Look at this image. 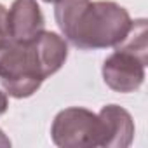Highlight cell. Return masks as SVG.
Returning <instances> with one entry per match:
<instances>
[{"label": "cell", "mask_w": 148, "mask_h": 148, "mask_svg": "<svg viewBox=\"0 0 148 148\" xmlns=\"http://www.w3.org/2000/svg\"><path fill=\"white\" fill-rule=\"evenodd\" d=\"M54 18L63 38L80 51L115 47L132 23L127 9L112 0H54Z\"/></svg>", "instance_id": "1"}, {"label": "cell", "mask_w": 148, "mask_h": 148, "mask_svg": "<svg viewBox=\"0 0 148 148\" xmlns=\"http://www.w3.org/2000/svg\"><path fill=\"white\" fill-rule=\"evenodd\" d=\"M45 79L33 38L28 42L12 38L0 42V84L5 94L18 99L30 98Z\"/></svg>", "instance_id": "2"}, {"label": "cell", "mask_w": 148, "mask_h": 148, "mask_svg": "<svg viewBox=\"0 0 148 148\" xmlns=\"http://www.w3.org/2000/svg\"><path fill=\"white\" fill-rule=\"evenodd\" d=\"M51 139L61 148L103 146V122L98 113L87 108L70 106L54 117L51 125Z\"/></svg>", "instance_id": "3"}, {"label": "cell", "mask_w": 148, "mask_h": 148, "mask_svg": "<svg viewBox=\"0 0 148 148\" xmlns=\"http://www.w3.org/2000/svg\"><path fill=\"white\" fill-rule=\"evenodd\" d=\"M145 68H146V61L139 59L132 52L115 49L105 59L101 73H103L105 84L112 91L129 94L138 91L143 86L146 77Z\"/></svg>", "instance_id": "4"}, {"label": "cell", "mask_w": 148, "mask_h": 148, "mask_svg": "<svg viewBox=\"0 0 148 148\" xmlns=\"http://www.w3.org/2000/svg\"><path fill=\"white\" fill-rule=\"evenodd\" d=\"M45 30V19L37 0H14L7 9L9 38L28 42Z\"/></svg>", "instance_id": "5"}, {"label": "cell", "mask_w": 148, "mask_h": 148, "mask_svg": "<svg viewBox=\"0 0 148 148\" xmlns=\"http://www.w3.org/2000/svg\"><path fill=\"white\" fill-rule=\"evenodd\" d=\"M105 141L103 148H127L134 139V120L127 110L119 105H105L99 110Z\"/></svg>", "instance_id": "6"}, {"label": "cell", "mask_w": 148, "mask_h": 148, "mask_svg": "<svg viewBox=\"0 0 148 148\" xmlns=\"http://www.w3.org/2000/svg\"><path fill=\"white\" fill-rule=\"evenodd\" d=\"M146 33H148V23L146 19H136L131 23L125 37L113 47V49H122L127 52H132L139 59L146 61L148 58V42H146Z\"/></svg>", "instance_id": "7"}, {"label": "cell", "mask_w": 148, "mask_h": 148, "mask_svg": "<svg viewBox=\"0 0 148 148\" xmlns=\"http://www.w3.org/2000/svg\"><path fill=\"white\" fill-rule=\"evenodd\" d=\"M5 38H9V33H7V7H4L0 4V42H4Z\"/></svg>", "instance_id": "8"}, {"label": "cell", "mask_w": 148, "mask_h": 148, "mask_svg": "<svg viewBox=\"0 0 148 148\" xmlns=\"http://www.w3.org/2000/svg\"><path fill=\"white\" fill-rule=\"evenodd\" d=\"M9 108V99H7V94L4 91H0V115H4Z\"/></svg>", "instance_id": "9"}, {"label": "cell", "mask_w": 148, "mask_h": 148, "mask_svg": "<svg viewBox=\"0 0 148 148\" xmlns=\"http://www.w3.org/2000/svg\"><path fill=\"white\" fill-rule=\"evenodd\" d=\"M0 146H11V139L5 136V132L0 129Z\"/></svg>", "instance_id": "10"}, {"label": "cell", "mask_w": 148, "mask_h": 148, "mask_svg": "<svg viewBox=\"0 0 148 148\" xmlns=\"http://www.w3.org/2000/svg\"><path fill=\"white\" fill-rule=\"evenodd\" d=\"M44 2H49V4H51V2H54V0H44Z\"/></svg>", "instance_id": "11"}]
</instances>
